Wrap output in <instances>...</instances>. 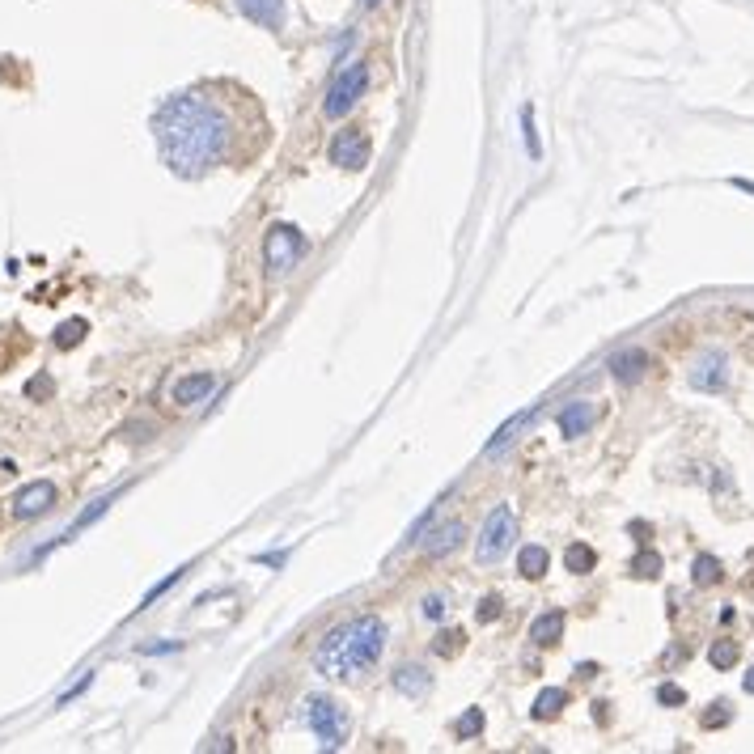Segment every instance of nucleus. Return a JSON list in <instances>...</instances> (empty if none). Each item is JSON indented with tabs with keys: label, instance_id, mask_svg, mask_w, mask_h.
<instances>
[{
	"label": "nucleus",
	"instance_id": "24",
	"mask_svg": "<svg viewBox=\"0 0 754 754\" xmlns=\"http://www.w3.org/2000/svg\"><path fill=\"white\" fill-rule=\"evenodd\" d=\"M85 322L81 318H73V322H60V327H56V348H77L81 344V339H85Z\"/></svg>",
	"mask_w": 754,
	"mask_h": 754
},
{
	"label": "nucleus",
	"instance_id": "20",
	"mask_svg": "<svg viewBox=\"0 0 754 754\" xmlns=\"http://www.w3.org/2000/svg\"><path fill=\"white\" fill-rule=\"evenodd\" d=\"M738 657H742V649L733 640H716L712 649H708V661H712L716 670H733V666H738Z\"/></svg>",
	"mask_w": 754,
	"mask_h": 754
},
{
	"label": "nucleus",
	"instance_id": "3",
	"mask_svg": "<svg viewBox=\"0 0 754 754\" xmlns=\"http://www.w3.org/2000/svg\"><path fill=\"white\" fill-rule=\"evenodd\" d=\"M305 721H310V733L318 738L322 750H339V746H344V738H348V716H344V708H339L335 699L310 695V699H305Z\"/></svg>",
	"mask_w": 754,
	"mask_h": 754
},
{
	"label": "nucleus",
	"instance_id": "27",
	"mask_svg": "<svg viewBox=\"0 0 754 754\" xmlns=\"http://www.w3.org/2000/svg\"><path fill=\"white\" fill-rule=\"evenodd\" d=\"M632 572H636V577H657V572H661V555L657 551H640L636 560H632Z\"/></svg>",
	"mask_w": 754,
	"mask_h": 754
},
{
	"label": "nucleus",
	"instance_id": "8",
	"mask_svg": "<svg viewBox=\"0 0 754 754\" xmlns=\"http://www.w3.org/2000/svg\"><path fill=\"white\" fill-rule=\"evenodd\" d=\"M51 505H56V483H51V479L26 483V488L13 496V517H22V522H30V517H43Z\"/></svg>",
	"mask_w": 754,
	"mask_h": 754
},
{
	"label": "nucleus",
	"instance_id": "6",
	"mask_svg": "<svg viewBox=\"0 0 754 754\" xmlns=\"http://www.w3.org/2000/svg\"><path fill=\"white\" fill-rule=\"evenodd\" d=\"M305 250H310V242H305V233L297 225H272L267 229L263 255H267V267H272V272H289V267H297Z\"/></svg>",
	"mask_w": 754,
	"mask_h": 754
},
{
	"label": "nucleus",
	"instance_id": "33",
	"mask_svg": "<svg viewBox=\"0 0 754 754\" xmlns=\"http://www.w3.org/2000/svg\"><path fill=\"white\" fill-rule=\"evenodd\" d=\"M742 687H746V691H750V695H754V670H750V674H746V678H742Z\"/></svg>",
	"mask_w": 754,
	"mask_h": 754
},
{
	"label": "nucleus",
	"instance_id": "16",
	"mask_svg": "<svg viewBox=\"0 0 754 754\" xmlns=\"http://www.w3.org/2000/svg\"><path fill=\"white\" fill-rule=\"evenodd\" d=\"M568 704V691H560V687H547L543 695L534 699V721H551V716H560V708Z\"/></svg>",
	"mask_w": 754,
	"mask_h": 754
},
{
	"label": "nucleus",
	"instance_id": "34",
	"mask_svg": "<svg viewBox=\"0 0 754 754\" xmlns=\"http://www.w3.org/2000/svg\"><path fill=\"white\" fill-rule=\"evenodd\" d=\"M365 5H377V0H365Z\"/></svg>",
	"mask_w": 754,
	"mask_h": 754
},
{
	"label": "nucleus",
	"instance_id": "1",
	"mask_svg": "<svg viewBox=\"0 0 754 754\" xmlns=\"http://www.w3.org/2000/svg\"><path fill=\"white\" fill-rule=\"evenodd\" d=\"M153 136H157L161 161H166L174 174L200 178L212 166H221V157L229 153L233 123L221 106L204 94H174L157 106Z\"/></svg>",
	"mask_w": 754,
	"mask_h": 754
},
{
	"label": "nucleus",
	"instance_id": "32",
	"mask_svg": "<svg viewBox=\"0 0 754 754\" xmlns=\"http://www.w3.org/2000/svg\"><path fill=\"white\" fill-rule=\"evenodd\" d=\"M704 725H708V729H721V725H729V708H725V704H716V712H708V716H704Z\"/></svg>",
	"mask_w": 754,
	"mask_h": 754
},
{
	"label": "nucleus",
	"instance_id": "31",
	"mask_svg": "<svg viewBox=\"0 0 754 754\" xmlns=\"http://www.w3.org/2000/svg\"><path fill=\"white\" fill-rule=\"evenodd\" d=\"M657 699H661V704H682L687 695H682V687H674V682H666V687L657 691Z\"/></svg>",
	"mask_w": 754,
	"mask_h": 754
},
{
	"label": "nucleus",
	"instance_id": "12",
	"mask_svg": "<svg viewBox=\"0 0 754 754\" xmlns=\"http://www.w3.org/2000/svg\"><path fill=\"white\" fill-rule=\"evenodd\" d=\"M691 386L695 390H721L725 386V352H704L699 365L691 373Z\"/></svg>",
	"mask_w": 754,
	"mask_h": 754
},
{
	"label": "nucleus",
	"instance_id": "7",
	"mask_svg": "<svg viewBox=\"0 0 754 754\" xmlns=\"http://www.w3.org/2000/svg\"><path fill=\"white\" fill-rule=\"evenodd\" d=\"M369 153H373V145L361 128H344L331 140V166H339V170H365Z\"/></svg>",
	"mask_w": 754,
	"mask_h": 754
},
{
	"label": "nucleus",
	"instance_id": "18",
	"mask_svg": "<svg viewBox=\"0 0 754 754\" xmlns=\"http://www.w3.org/2000/svg\"><path fill=\"white\" fill-rule=\"evenodd\" d=\"M564 564H568V572H594L598 551H594V547H585V543H572V547L564 551Z\"/></svg>",
	"mask_w": 754,
	"mask_h": 754
},
{
	"label": "nucleus",
	"instance_id": "25",
	"mask_svg": "<svg viewBox=\"0 0 754 754\" xmlns=\"http://www.w3.org/2000/svg\"><path fill=\"white\" fill-rule=\"evenodd\" d=\"M475 733H483V712H479V708H466V712L458 716V725H454V738L466 742V738H475Z\"/></svg>",
	"mask_w": 754,
	"mask_h": 754
},
{
	"label": "nucleus",
	"instance_id": "9",
	"mask_svg": "<svg viewBox=\"0 0 754 754\" xmlns=\"http://www.w3.org/2000/svg\"><path fill=\"white\" fill-rule=\"evenodd\" d=\"M594 420H598V407L585 403V399H577V403H568V407L560 411V433H564L568 441H577V437H585L589 428H594Z\"/></svg>",
	"mask_w": 754,
	"mask_h": 754
},
{
	"label": "nucleus",
	"instance_id": "21",
	"mask_svg": "<svg viewBox=\"0 0 754 754\" xmlns=\"http://www.w3.org/2000/svg\"><path fill=\"white\" fill-rule=\"evenodd\" d=\"M115 496H119V492H111V496H102V500H94V505H89V509H85V513L77 517V522H73V526H68V534H64V538H73V534H77V530H85L89 522H98V517H102L106 509H111V505H115ZM64 538H60V543H64Z\"/></svg>",
	"mask_w": 754,
	"mask_h": 754
},
{
	"label": "nucleus",
	"instance_id": "4",
	"mask_svg": "<svg viewBox=\"0 0 754 754\" xmlns=\"http://www.w3.org/2000/svg\"><path fill=\"white\" fill-rule=\"evenodd\" d=\"M513 534H517V517L509 505H496L488 513V522H483L479 530V543H475V560L479 564H496L500 555H505L513 547Z\"/></svg>",
	"mask_w": 754,
	"mask_h": 754
},
{
	"label": "nucleus",
	"instance_id": "28",
	"mask_svg": "<svg viewBox=\"0 0 754 754\" xmlns=\"http://www.w3.org/2000/svg\"><path fill=\"white\" fill-rule=\"evenodd\" d=\"M500 615H505V602H500L496 594H488V598L475 606V619H479V623H496Z\"/></svg>",
	"mask_w": 754,
	"mask_h": 754
},
{
	"label": "nucleus",
	"instance_id": "11",
	"mask_svg": "<svg viewBox=\"0 0 754 754\" xmlns=\"http://www.w3.org/2000/svg\"><path fill=\"white\" fill-rule=\"evenodd\" d=\"M217 390V377L212 373H187V377H178L174 382V403H183V407H191V403H200V399H208V394Z\"/></svg>",
	"mask_w": 754,
	"mask_h": 754
},
{
	"label": "nucleus",
	"instance_id": "14",
	"mask_svg": "<svg viewBox=\"0 0 754 754\" xmlns=\"http://www.w3.org/2000/svg\"><path fill=\"white\" fill-rule=\"evenodd\" d=\"M530 640L538 649H551V644L564 640V610H547V615H538L534 627H530Z\"/></svg>",
	"mask_w": 754,
	"mask_h": 754
},
{
	"label": "nucleus",
	"instance_id": "26",
	"mask_svg": "<svg viewBox=\"0 0 754 754\" xmlns=\"http://www.w3.org/2000/svg\"><path fill=\"white\" fill-rule=\"evenodd\" d=\"M522 136H526V153L538 161L543 157V145H538V128H534V106H522Z\"/></svg>",
	"mask_w": 754,
	"mask_h": 754
},
{
	"label": "nucleus",
	"instance_id": "30",
	"mask_svg": "<svg viewBox=\"0 0 754 754\" xmlns=\"http://www.w3.org/2000/svg\"><path fill=\"white\" fill-rule=\"evenodd\" d=\"M445 610H450V602H445L441 594H428V598H424V615H428V619H441Z\"/></svg>",
	"mask_w": 754,
	"mask_h": 754
},
{
	"label": "nucleus",
	"instance_id": "13",
	"mask_svg": "<svg viewBox=\"0 0 754 754\" xmlns=\"http://www.w3.org/2000/svg\"><path fill=\"white\" fill-rule=\"evenodd\" d=\"M238 9H242V17H250V22L263 30H280V22H284V0H238Z\"/></svg>",
	"mask_w": 754,
	"mask_h": 754
},
{
	"label": "nucleus",
	"instance_id": "22",
	"mask_svg": "<svg viewBox=\"0 0 754 754\" xmlns=\"http://www.w3.org/2000/svg\"><path fill=\"white\" fill-rule=\"evenodd\" d=\"M691 577H695V585H716L721 581V560H716V555H699L691 564Z\"/></svg>",
	"mask_w": 754,
	"mask_h": 754
},
{
	"label": "nucleus",
	"instance_id": "2",
	"mask_svg": "<svg viewBox=\"0 0 754 754\" xmlns=\"http://www.w3.org/2000/svg\"><path fill=\"white\" fill-rule=\"evenodd\" d=\"M382 649H386V623L377 615H356L352 623L322 636L318 653H314V666H318V674L344 682V678L365 674L373 661L382 657Z\"/></svg>",
	"mask_w": 754,
	"mask_h": 754
},
{
	"label": "nucleus",
	"instance_id": "19",
	"mask_svg": "<svg viewBox=\"0 0 754 754\" xmlns=\"http://www.w3.org/2000/svg\"><path fill=\"white\" fill-rule=\"evenodd\" d=\"M530 416H534V411H522V416H517V420H509V424H500V433L488 441V445H483V454H496L500 450V445H509L517 433H522V428L530 424Z\"/></svg>",
	"mask_w": 754,
	"mask_h": 754
},
{
	"label": "nucleus",
	"instance_id": "10",
	"mask_svg": "<svg viewBox=\"0 0 754 754\" xmlns=\"http://www.w3.org/2000/svg\"><path fill=\"white\" fill-rule=\"evenodd\" d=\"M644 369H649V356H644L640 348H623V352L610 356V373H615V382H623V386H636L644 377Z\"/></svg>",
	"mask_w": 754,
	"mask_h": 754
},
{
	"label": "nucleus",
	"instance_id": "23",
	"mask_svg": "<svg viewBox=\"0 0 754 754\" xmlns=\"http://www.w3.org/2000/svg\"><path fill=\"white\" fill-rule=\"evenodd\" d=\"M458 543H462V522H450L445 530H437V534H433V543H428V551H433V555H445V551H454Z\"/></svg>",
	"mask_w": 754,
	"mask_h": 754
},
{
	"label": "nucleus",
	"instance_id": "5",
	"mask_svg": "<svg viewBox=\"0 0 754 754\" xmlns=\"http://www.w3.org/2000/svg\"><path fill=\"white\" fill-rule=\"evenodd\" d=\"M365 89H369V68L365 64H348L344 73L335 77L327 102H322V115H327V119H344L352 106L365 98Z\"/></svg>",
	"mask_w": 754,
	"mask_h": 754
},
{
	"label": "nucleus",
	"instance_id": "29",
	"mask_svg": "<svg viewBox=\"0 0 754 754\" xmlns=\"http://www.w3.org/2000/svg\"><path fill=\"white\" fill-rule=\"evenodd\" d=\"M183 577H187V568H174V572H170V577H166V581H157V585L149 589V594H145V602H140V610H145L149 602H157V598H161V594H166V589H170V585H178V581H183Z\"/></svg>",
	"mask_w": 754,
	"mask_h": 754
},
{
	"label": "nucleus",
	"instance_id": "15",
	"mask_svg": "<svg viewBox=\"0 0 754 754\" xmlns=\"http://www.w3.org/2000/svg\"><path fill=\"white\" fill-rule=\"evenodd\" d=\"M547 568H551V555H547V547L530 543V547H522V551H517V572H522L526 581H538V577H547Z\"/></svg>",
	"mask_w": 754,
	"mask_h": 754
},
{
	"label": "nucleus",
	"instance_id": "17",
	"mask_svg": "<svg viewBox=\"0 0 754 754\" xmlns=\"http://www.w3.org/2000/svg\"><path fill=\"white\" fill-rule=\"evenodd\" d=\"M394 687H399L403 695H424L428 691V674L420 666H403L399 674H394Z\"/></svg>",
	"mask_w": 754,
	"mask_h": 754
}]
</instances>
